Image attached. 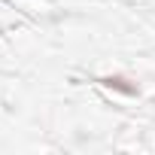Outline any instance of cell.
Instances as JSON below:
<instances>
[{
	"mask_svg": "<svg viewBox=\"0 0 155 155\" xmlns=\"http://www.w3.org/2000/svg\"><path fill=\"white\" fill-rule=\"evenodd\" d=\"M101 85L110 88V91H119V94H137V85H131L125 76H104Z\"/></svg>",
	"mask_w": 155,
	"mask_h": 155,
	"instance_id": "obj_1",
	"label": "cell"
}]
</instances>
